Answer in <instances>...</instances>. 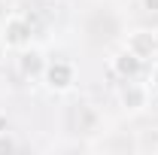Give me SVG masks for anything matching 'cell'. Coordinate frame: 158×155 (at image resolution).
<instances>
[{"label":"cell","mask_w":158,"mask_h":155,"mask_svg":"<svg viewBox=\"0 0 158 155\" xmlns=\"http://www.w3.org/2000/svg\"><path fill=\"white\" fill-rule=\"evenodd\" d=\"M12 149H15V140L6 137V134H0V152H12Z\"/></svg>","instance_id":"30bf717a"},{"label":"cell","mask_w":158,"mask_h":155,"mask_svg":"<svg viewBox=\"0 0 158 155\" xmlns=\"http://www.w3.org/2000/svg\"><path fill=\"white\" fill-rule=\"evenodd\" d=\"M46 64H49V61H46V55H43V52H40V49H34V46H24V49H21V55H19V70L21 73H24V76H43V73H46Z\"/></svg>","instance_id":"8992f818"},{"label":"cell","mask_w":158,"mask_h":155,"mask_svg":"<svg viewBox=\"0 0 158 155\" xmlns=\"http://www.w3.org/2000/svg\"><path fill=\"white\" fill-rule=\"evenodd\" d=\"M143 64H146V61L137 58V55H134L128 46H122L116 55L110 58V67H113V73H116L118 79H137L140 70H143Z\"/></svg>","instance_id":"5b68a950"},{"label":"cell","mask_w":158,"mask_h":155,"mask_svg":"<svg viewBox=\"0 0 158 155\" xmlns=\"http://www.w3.org/2000/svg\"><path fill=\"white\" fill-rule=\"evenodd\" d=\"M0 37H3V46L6 49H24V46H31V37H34V31H31V21L24 19V15H9V19L3 21V27H0Z\"/></svg>","instance_id":"6da1fadb"},{"label":"cell","mask_w":158,"mask_h":155,"mask_svg":"<svg viewBox=\"0 0 158 155\" xmlns=\"http://www.w3.org/2000/svg\"><path fill=\"white\" fill-rule=\"evenodd\" d=\"M43 79H46V85H49L52 91H58V94L61 91H70L73 82H76V67H73L70 61H49Z\"/></svg>","instance_id":"277c9868"},{"label":"cell","mask_w":158,"mask_h":155,"mask_svg":"<svg viewBox=\"0 0 158 155\" xmlns=\"http://www.w3.org/2000/svg\"><path fill=\"white\" fill-rule=\"evenodd\" d=\"M149 91H155L158 94V58H152V64H149Z\"/></svg>","instance_id":"ba28073f"},{"label":"cell","mask_w":158,"mask_h":155,"mask_svg":"<svg viewBox=\"0 0 158 155\" xmlns=\"http://www.w3.org/2000/svg\"><path fill=\"white\" fill-rule=\"evenodd\" d=\"M140 9L149 15H158V0H140Z\"/></svg>","instance_id":"9c48e42d"},{"label":"cell","mask_w":158,"mask_h":155,"mask_svg":"<svg viewBox=\"0 0 158 155\" xmlns=\"http://www.w3.org/2000/svg\"><path fill=\"white\" fill-rule=\"evenodd\" d=\"M76 122H79V131H85V134H94L100 128V113L91 107V103H79L76 110Z\"/></svg>","instance_id":"52a82bcc"},{"label":"cell","mask_w":158,"mask_h":155,"mask_svg":"<svg viewBox=\"0 0 158 155\" xmlns=\"http://www.w3.org/2000/svg\"><path fill=\"white\" fill-rule=\"evenodd\" d=\"M149 85L137 82V79H122V88H118V103L125 107V113H143L149 107Z\"/></svg>","instance_id":"7a4b0ae2"},{"label":"cell","mask_w":158,"mask_h":155,"mask_svg":"<svg viewBox=\"0 0 158 155\" xmlns=\"http://www.w3.org/2000/svg\"><path fill=\"white\" fill-rule=\"evenodd\" d=\"M125 46L137 58L152 61V58H158V31H152V27H137V31H131L125 37Z\"/></svg>","instance_id":"3957f363"}]
</instances>
